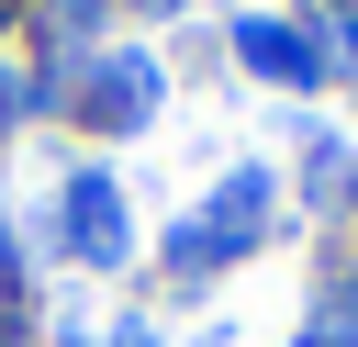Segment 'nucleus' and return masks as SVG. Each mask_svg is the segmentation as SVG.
Here are the masks:
<instances>
[{
  "label": "nucleus",
  "mask_w": 358,
  "mask_h": 347,
  "mask_svg": "<svg viewBox=\"0 0 358 347\" xmlns=\"http://www.w3.org/2000/svg\"><path fill=\"white\" fill-rule=\"evenodd\" d=\"M67 224H78V246H90V257H123V213H112V179H78V190H67Z\"/></svg>",
  "instance_id": "1"
},
{
  "label": "nucleus",
  "mask_w": 358,
  "mask_h": 347,
  "mask_svg": "<svg viewBox=\"0 0 358 347\" xmlns=\"http://www.w3.org/2000/svg\"><path fill=\"white\" fill-rule=\"evenodd\" d=\"M235 45H246V56H257V67H280V78H313V67H324V56H313V45H302V34H280V22H246V34H235Z\"/></svg>",
  "instance_id": "2"
}]
</instances>
